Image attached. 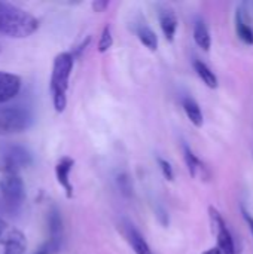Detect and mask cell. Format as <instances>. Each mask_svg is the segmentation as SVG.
I'll return each mask as SVG.
<instances>
[{
	"mask_svg": "<svg viewBox=\"0 0 253 254\" xmlns=\"http://www.w3.org/2000/svg\"><path fill=\"white\" fill-rule=\"evenodd\" d=\"M39 28V21L27 10L0 1V34L15 39L31 36Z\"/></svg>",
	"mask_w": 253,
	"mask_h": 254,
	"instance_id": "6da1fadb",
	"label": "cell"
},
{
	"mask_svg": "<svg viewBox=\"0 0 253 254\" xmlns=\"http://www.w3.org/2000/svg\"><path fill=\"white\" fill-rule=\"evenodd\" d=\"M73 70V55L69 52H61L54 60L52 74H51V94L52 103L57 112H64L67 106V89L69 79Z\"/></svg>",
	"mask_w": 253,
	"mask_h": 254,
	"instance_id": "7a4b0ae2",
	"label": "cell"
},
{
	"mask_svg": "<svg viewBox=\"0 0 253 254\" xmlns=\"http://www.w3.org/2000/svg\"><path fill=\"white\" fill-rule=\"evenodd\" d=\"M33 158L28 149L16 143H0V171L16 173L31 164Z\"/></svg>",
	"mask_w": 253,
	"mask_h": 254,
	"instance_id": "3957f363",
	"label": "cell"
},
{
	"mask_svg": "<svg viewBox=\"0 0 253 254\" xmlns=\"http://www.w3.org/2000/svg\"><path fill=\"white\" fill-rule=\"evenodd\" d=\"M33 116L27 109L19 106L0 107V135L16 134L31 127Z\"/></svg>",
	"mask_w": 253,
	"mask_h": 254,
	"instance_id": "277c9868",
	"label": "cell"
},
{
	"mask_svg": "<svg viewBox=\"0 0 253 254\" xmlns=\"http://www.w3.org/2000/svg\"><path fill=\"white\" fill-rule=\"evenodd\" d=\"M0 195L4 207L10 211L18 210L25 199L24 182L16 173H6L0 177Z\"/></svg>",
	"mask_w": 253,
	"mask_h": 254,
	"instance_id": "5b68a950",
	"label": "cell"
},
{
	"mask_svg": "<svg viewBox=\"0 0 253 254\" xmlns=\"http://www.w3.org/2000/svg\"><path fill=\"white\" fill-rule=\"evenodd\" d=\"M209 214H210L212 229L216 235V247L224 254H236V244H234L233 234L230 232L222 214L213 207L209 208Z\"/></svg>",
	"mask_w": 253,
	"mask_h": 254,
	"instance_id": "8992f818",
	"label": "cell"
},
{
	"mask_svg": "<svg viewBox=\"0 0 253 254\" xmlns=\"http://www.w3.org/2000/svg\"><path fill=\"white\" fill-rule=\"evenodd\" d=\"M21 89V79L16 74L0 71V104L15 98Z\"/></svg>",
	"mask_w": 253,
	"mask_h": 254,
	"instance_id": "52a82bcc",
	"label": "cell"
},
{
	"mask_svg": "<svg viewBox=\"0 0 253 254\" xmlns=\"http://www.w3.org/2000/svg\"><path fill=\"white\" fill-rule=\"evenodd\" d=\"M73 165H75V161L69 156H63L58 162H57V167H55V176H57V182L60 183V186L64 189L66 192V196L70 199L73 196V188H72V183H70V171L73 170Z\"/></svg>",
	"mask_w": 253,
	"mask_h": 254,
	"instance_id": "ba28073f",
	"label": "cell"
},
{
	"mask_svg": "<svg viewBox=\"0 0 253 254\" xmlns=\"http://www.w3.org/2000/svg\"><path fill=\"white\" fill-rule=\"evenodd\" d=\"M122 232L125 240L128 241V244L131 246V249L134 250L136 254H154L149 244L146 243V240L143 238V235L134 228V225L131 223H125L122 226Z\"/></svg>",
	"mask_w": 253,
	"mask_h": 254,
	"instance_id": "9c48e42d",
	"label": "cell"
},
{
	"mask_svg": "<svg viewBox=\"0 0 253 254\" xmlns=\"http://www.w3.org/2000/svg\"><path fill=\"white\" fill-rule=\"evenodd\" d=\"M160 25L169 42H173L177 30V16L171 9H163L160 12Z\"/></svg>",
	"mask_w": 253,
	"mask_h": 254,
	"instance_id": "30bf717a",
	"label": "cell"
},
{
	"mask_svg": "<svg viewBox=\"0 0 253 254\" xmlns=\"http://www.w3.org/2000/svg\"><path fill=\"white\" fill-rule=\"evenodd\" d=\"M136 34L139 37V40L149 49V51H157L158 48V37L155 34V31L146 24V22H140L136 27Z\"/></svg>",
	"mask_w": 253,
	"mask_h": 254,
	"instance_id": "8fae6325",
	"label": "cell"
},
{
	"mask_svg": "<svg viewBox=\"0 0 253 254\" xmlns=\"http://www.w3.org/2000/svg\"><path fill=\"white\" fill-rule=\"evenodd\" d=\"M182 106H183V110H185L188 119L192 122V125H195L198 128L203 127L204 118H203V112H201L198 103L191 97H185L183 101H182Z\"/></svg>",
	"mask_w": 253,
	"mask_h": 254,
	"instance_id": "7c38bea8",
	"label": "cell"
},
{
	"mask_svg": "<svg viewBox=\"0 0 253 254\" xmlns=\"http://www.w3.org/2000/svg\"><path fill=\"white\" fill-rule=\"evenodd\" d=\"M194 40L203 51H209L212 46V37L209 28L203 19H197L194 24Z\"/></svg>",
	"mask_w": 253,
	"mask_h": 254,
	"instance_id": "4fadbf2b",
	"label": "cell"
},
{
	"mask_svg": "<svg viewBox=\"0 0 253 254\" xmlns=\"http://www.w3.org/2000/svg\"><path fill=\"white\" fill-rule=\"evenodd\" d=\"M183 158H185L186 167L189 170V174L192 177H197V176H200V174H203L206 171L204 164L197 158V155L191 150V147L188 144H183Z\"/></svg>",
	"mask_w": 253,
	"mask_h": 254,
	"instance_id": "5bb4252c",
	"label": "cell"
},
{
	"mask_svg": "<svg viewBox=\"0 0 253 254\" xmlns=\"http://www.w3.org/2000/svg\"><path fill=\"white\" fill-rule=\"evenodd\" d=\"M236 24L249 28L253 33V1H243L236 13Z\"/></svg>",
	"mask_w": 253,
	"mask_h": 254,
	"instance_id": "9a60e30c",
	"label": "cell"
},
{
	"mask_svg": "<svg viewBox=\"0 0 253 254\" xmlns=\"http://www.w3.org/2000/svg\"><path fill=\"white\" fill-rule=\"evenodd\" d=\"M4 247H6L4 254H24V252H25L24 235L19 231L13 229L10 237L7 238V241L4 243Z\"/></svg>",
	"mask_w": 253,
	"mask_h": 254,
	"instance_id": "2e32d148",
	"label": "cell"
},
{
	"mask_svg": "<svg viewBox=\"0 0 253 254\" xmlns=\"http://www.w3.org/2000/svg\"><path fill=\"white\" fill-rule=\"evenodd\" d=\"M194 68H195L197 74L200 76V79L206 83V86H209V88H212V89L218 88V77L215 76V73H213L203 61L195 60V61H194Z\"/></svg>",
	"mask_w": 253,
	"mask_h": 254,
	"instance_id": "e0dca14e",
	"label": "cell"
},
{
	"mask_svg": "<svg viewBox=\"0 0 253 254\" xmlns=\"http://www.w3.org/2000/svg\"><path fill=\"white\" fill-rule=\"evenodd\" d=\"M113 45V36H112V28L110 25H106L101 31L100 40H98V52L104 54L107 52Z\"/></svg>",
	"mask_w": 253,
	"mask_h": 254,
	"instance_id": "ac0fdd59",
	"label": "cell"
},
{
	"mask_svg": "<svg viewBox=\"0 0 253 254\" xmlns=\"http://www.w3.org/2000/svg\"><path fill=\"white\" fill-rule=\"evenodd\" d=\"M158 161V164H160V168H161V171H163V176L167 179V180H173L174 179V173H173V167H171V164L169 162V161H166V159H163V158H158L157 159Z\"/></svg>",
	"mask_w": 253,
	"mask_h": 254,
	"instance_id": "d6986e66",
	"label": "cell"
},
{
	"mask_svg": "<svg viewBox=\"0 0 253 254\" xmlns=\"http://www.w3.org/2000/svg\"><path fill=\"white\" fill-rule=\"evenodd\" d=\"M12 231H13V228H9L7 223L0 217V243L1 244H4L7 241V238L10 237Z\"/></svg>",
	"mask_w": 253,
	"mask_h": 254,
	"instance_id": "ffe728a7",
	"label": "cell"
},
{
	"mask_svg": "<svg viewBox=\"0 0 253 254\" xmlns=\"http://www.w3.org/2000/svg\"><path fill=\"white\" fill-rule=\"evenodd\" d=\"M118 183H119V188H121L122 193H125V195H130L131 193V182H130L128 176L121 174L118 177Z\"/></svg>",
	"mask_w": 253,
	"mask_h": 254,
	"instance_id": "44dd1931",
	"label": "cell"
},
{
	"mask_svg": "<svg viewBox=\"0 0 253 254\" xmlns=\"http://www.w3.org/2000/svg\"><path fill=\"white\" fill-rule=\"evenodd\" d=\"M107 6H109L107 0H95V1H92V9L95 12H103Z\"/></svg>",
	"mask_w": 253,
	"mask_h": 254,
	"instance_id": "7402d4cb",
	"label": "cell"
},
{
	"mask_svg": "<svg viewBox=\"0 0 253 254\" xmlns=\"http://www.w3.org/2000/svg\"><path fill=\"white\" fill-rule=\"evenodd\" d=\"M243 217H245V220H246V223L249 225V228H251V232H252L253 235V217L243 208Z\"/></svg>",
	"mask_w": 253,
	"mask_h": 254,
	"instance_id": "603a6c76",
	"label": "cell"
},
{
	"mask_svg": "<svg viewBox=\"0 0 253 254\" xmlns=\"http://www.w3.org/2000/svg\"><path fill=\"white\" fill-rule=\"evenodd\" d=\"M203 254H224L218 247H213V249H209V250H206Z\"/></svg>",
	"mask_w": 253,
	"mask_h": 254,
	"instance_id": "cb8c5ba5",
	"label": "cell"
},
{
	"mask_svg": "<svg viewBox=\"0 0 253 254\" xmlns=\"http://www.w3.org/2000/svg\"><path fill=\"white\" fill-rule=\"evenodd\" d=\"M0 51H1V48H0Z\"/></svg>",
	"mask_w": 253,
	"mask_h": 254,
	"instance_id": "d4e9b609",
	"label": "cell"
}]
</instances>
